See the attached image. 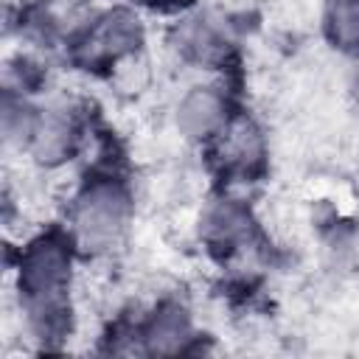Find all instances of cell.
Masks as SVG:
<instances>
[{
  "label": "cell",
  "instance_id": "cell-1",
  "mask_svg": "<svg viewBox=\"0 0 359 359\" xmlns=\"http://www.w3.org/2000/svg\"><path fill=\"white\" fill-rule=\"evenodd\" d=\"M79 250L65 224L34 233L14 258V289L28 331L45 345L59 342L73 325V275Z\"/></svg>",
  "mask_w": 359,
  "mask_h": 359
},
{
  "label": "cell",
  "instance_id": "cell-2",
  "mask_svg": "<svg viewBox=\"0 0 359 359\" xmlns=\"http://www.w3.org/2000/svg\"><path fill=\"white\" fill-rule=\"evenodd\" d=\"M135 219V191L112 163H95L67 199L65 227L81 258L109 255Z\"/></svg>",
  "mask_w": 359,
  "mask_h": 359
},
{
  "label": "cell",
  "instance_id": "cell-3",
  "mask_svg": "<svg viewBox=\"0 0 359 359\" xmlns=\"http://www.w3.org/2000/svg\"><path fill=\"white\" fill-rule=\"evenodd\" d=\"M146 50V22L140 8L129 3H115L101 8L90 28L65 50L67 62L84 73L109 79L121 65Z\"/></svg>",
  "mask_w": 359,
  "mask_h": 359
},
{
  "label": "cell",
  "instance_id": "cell-4",
  "mask_svg": "<svg viewBox=\"0 0 359 359\" xmlns=\"http://www.w3.org/2000/svg\"><path fill=\"white\" fill-rule=\"evenodd\" d=\"M196 238L205 252L224 266L241 264L261 250V227L255 210L233 188L216 191L202 205L196 219Z\"/></svg>",
  "mask_w": 359,
  "mask_h": 359
},
{
  "label": "cell",
  "instance_id": "cell-5",
  "mask_svg": "<svg viewBox=\"0 0 359 359\" xmlns=\"http://www.w3.org/2000/svg\"><path fill=\"white\" fill-rule=\"evenodd\" d=\"M208 165L224 188L252 185L264 180L269 168V140L264 126L247 109H236L233 118L219 129V135L202 146Z\"/></svg>",
  "mask_w": 359,
  "mask_h": 359
},
{
  "label": "cell",
  "instance_id": "cell-6",
  "mask_svg": "<svg viewBox=\"0 0 359 359\" xmlns=\"http://www.w3.org/2000/svg\"><path fill=\"white\" fill-rule=\"evenodd\" d=\"M168 45L180 62L208 70L227 73L238 65V36L233 22L216 11H185L168 31Z\"/></svg>",
  "mask_w": 359,
  "mask_h": 359
},
{
  "label": "cell",
  "instance_id": "cell-7",
  "mask_svg": "<svg viewBox=\"0 0 359 359\" xmlns=\"http://www.w3.org/2000/svg\"><path fill=\"white\" fill-rule=\"evenodd\" d=\"M87 137H90V121L81 109L70 104L39 107V118L25 154L31 157L34 165L53 171L73 163L84 151Z\"/></svg>",
  "mask_w": 359,
  "mask_h": 359
},
{
  "label": "cell",
  "instance_id": "cell-8",
  "mask_svg": "<svg viewBox=\"0 0 359 359\" xmlns=\"http://www.w3.org/2000/svg\"><path fill=\"white\" fill-rule=\"evenodd\" d=\"M98 11L95 0H31L20 8V31L36 45L67 50Z\"/></svg>",
  "mask_w": 359,
  "mask_h": 359
},
{
  "label": "cell",
  "instance_id": "cell-9",
  "mask_svg": "<svg viewBox=\"0 0 359 359\" xmlns=\"http://www.w3.org/2000/svg\"><path fill=\"white\" fill-rule=\"evenodd\" d=\"M236 109L238 104L233 98V90H227L224 84H191L174 104V126L182 140L208 146Z\"/></svg>",
  "mask_w": 359,
  "mask_h": 359
},
{
  "label": "cell",
  "instance_id": "cell-10",
  "mask_svg": "<svg viewBox=\"0 0 359 359\" xmlns=\"http://www.w3.org/2000/svg\"><path fill=\"white\" fill-rule=\"evenodd\" d=\"M140 353L146 356H180L199 351L202 334L194 325L188 306L177 297H163L143 320H137Z\"/></svg>",
  "mask_w": 359,
  "mask_h": 359
},
{
  "label": "cell",
  "instance_id": "cell-11",
  "mask_svg": "<svg viewBox=\"0 0 359 359\" xmlns=\"http://www.w3.org/2000/svg\"><path fill=\"white\" fill-rule=\"evenodd\" d=\"M317 255L325 272L348 278L359 272V222L351 216H334L320 227Z\"/></svg>",
  "mask_w": 359,
  "mask_h": 359
},
{
  "label": "cell",
  "instance_id": "cell-12",
  "mask_svg": "<svg viewBox=\"0 0 359 359\" xmlns=\"http://www.w3.org/2000/svg\"><path fill=\"white\" fill-rule=\"evenodd\" d=\"M39 118V107L31 101V95L14 93V90H3L0 95V135H3V146L8 151H20L25 154L34 126Z\"/></svg>",
  "mask_w": 359,
  "mask_h": 359
},
{
  "label": "cell",
  "instance_id": "cell-13",
  "mask_svg": "<svg viewBox=\"0 0 359 359\" xmlns=\"http://www.w3.org/2000/svg\"><path fill=\"white\" fill-rule=\"evenodd\" d=\"M323 36L348 59L359 56V0H325Z\"/></svg>",
  "mask_w": 359,
  "mask_h": 359
},
{
  "label": "cell",
  "instance_id": "cell-14",
  "mask_svg": "<svg viewBox=\"0 0 359 359\" xmlns=\"http://www.w3.org/2000/svg\"><path fill=\"white\" fill-rule=\"evenodd\" d=\"M42 79H45L42 65H39L36 59L20 53L17 59H11V62L6 65V84H3V90H14V93H22V95H34V93H39Z\"/></svg>",
  "mask_w": 359,
  "mask_h": 359
},
{
  "label": "cell",
  "instance_id": "cell-15",
  "mask_svg": "<svg viewBox=\"0 0 359 359\" xmlns=\"http://www.w3.org/2000/svg\"><path fill=\"white\" fill-rule=\"evenodd\" d=\"M129 6L135 8H143V11H182L191 0H126Z\"/></svg>",
  "mask_w": 359,
  "mask_h": 359
},
{
  "label": "cell",
  "instance_id": "cell-16",
  "mask_svg": "<svg viewBox=\"0 0 359 359\" xmlns=\"http://www.w3.org/2000/svg\"><path fill=\"white\" fill-rule=\"evenodd\" d=\"M348 90L353 101L359 104V56H351V70H348Z\"/></svg>",
  "mask_w": 359,
  "mask_h": 359
}]
</instances>
